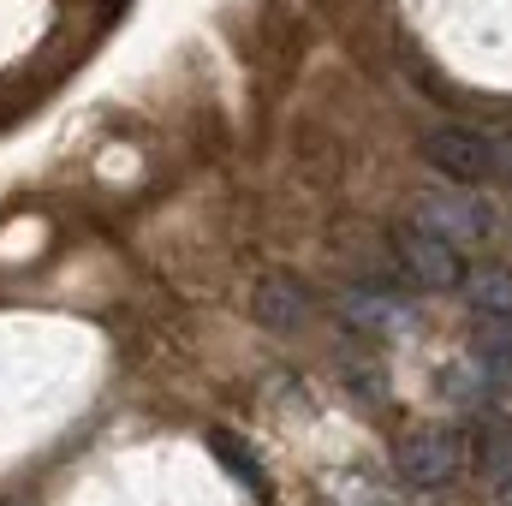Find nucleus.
<instances>
[{"mask_svg": "<svg viewBox=\"0 0 512 506\" xmlns=\"http://www.w3.org/2000/svg\"><path fill=\"white\" fill-rule=\"evenodd\" d=\"M393 256H399V268L417 280V286H429V292H447V286H465V251H453L447 239H435V233H423L417 221H405V227H393Z\"/></svg>", "mask_w": 512, "mask_h": 506, "instance_id": "20e7f679", "label": "nucleus"}, {"mask_svg": "<svg viewBox=\"0 0 512 506\" xmlns=\"http://www.w3.org/2000/svg\"><path fill=\"white\" fill-rule=\"evenodd\" d=\"M417 227L435 233V239H447L453 251H471V245H483L495 233V209L477 203L471 191H429L417 203Z\"/></svg>", "mask_w": 512, "mask_h": 506, "instance_id": "7ed1b4c3", "label": "nucleus"}, {"mask_svg": "<svg viewBox=\"0 0 512 506\" xmlns=\"http://www.w3.org/2000/svg\"><path fill=\"white\" fill-rule=\"evenodd\" d=\"M459 465H465V441H459L453 429H441V423L411 429V435H399V447H393V471H399L411 489H447V483L459 477Z\"/></svg>", "mask_w": 512, "mask_h": 506, "instance_id": "f257e3e1", "label": "nucleus"}, {"mask_svg": "<svg viewBox=\"0 0 512 506\" xmlns=\"http://www.w3.org/2000/svg\"><path fill=\"white\" fill-rule=\"evenodd\" d=\"M495 173H507V179H512V137H507V143H495Z\"/></svg>", "mask_w": 512, "mask_h": 506, "instance_id": "1a4fd4ad", "label": "nucleus"}, {"mask_svg": "<svg viewBox=\"0 0 512 506\" xmlns=\"http://www.w3.org/2000/svg\"><path fill=\"white\" fill-rule=\"evenodd\" d=\"M423 161H429L447 185H477V179L495 173V137L477 131V126L447 120V126H435L423 137Z\"/></svg>", "mask_w": 512, "mask_h": 506, "instance_id": "f03ea898", "label": "nucleus"}, {"mask_svg": "<svg viewBox=\"0 0 512 506\" xmlns=\"http://www.w3.org/2000/svg\"><path fill=\"white\" fill-rule=\"evenodd\" d=\"M465 304L483 328L495 322H512V268H465Z\"/></svg>", "mask_w": 512, "mask_h": 506, "instance_id": "423d86ee", "label": "nucleus"}, {"mask_svg": "<svg viewBox=\"0 0 512 506\" xmlns=\"http://www.w3.org/2000/svg\"><path fill=\"white\" fill-rule=\"evenodd\" d=\"M471 465L489 489H512V417H483L471 441Z\"/></svg>", "mask_w": 512, "mask_h": 506, "instance_id": "0eeeda50", "label": "nucleus"}, {"mask_svg": "<svg viewBox=\"0 0 512 506\" xmlns=\"http://www.w3.org/2000/svg\"><path fill=\"white\" fill-rule=\"evenodd\" d=\"M209 447H215V453H221V459L233 465V477H239V483H251V489H256V483H262V471H256V459H245V453H239V447H233L227 435H215Z\"/></svg>", "mask_w": 512, "mask_h": 506, "instance_id": "6e6552de", "label": "nucleus"}, {"mask_svg": "<svg viewBox=\"0 0 512 506\" xmlns=\"http://www.w3.org/2000/svg\"><path fill=\"white\" fill-rule=\"evenodd\" d=\"M310 292L298 286V280H286V274H268V280H256L251 292V316L268 328V334H298L304 322H310Z\"/></svg>", "mask_w": 512, "mask_h": 506, "instance_id": "39448f33", "label": "nucleus"}]
</instances>
